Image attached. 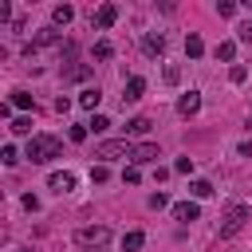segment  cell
Wrapping results in <instances>:
<instances>
[{"instance_id": "8992f818", "label": "cell", "mask_w": 252, "mask_h": 252, "mask_svg": "<svg viewBox=\"0 0 252 252\" xmlns=\"http://www.w3.org/2000/svg\"><path fill=\"white\" fill-rule=\"evenodd\" d=\"M51 43H59V32H55V24H51V28H39V32L32 35V43H28V55H32V51H39V47H51Z\"/></svg>"}, {"instance_id": "7a4b0ae2", "label": "cell", "mask_w": 252, "mask_h": 252, "mask_svg": "<svg viewBox=\"0 0 252 252\" xmlns=\"http://www.w3.org/2000/svg\"><path fill=\"white\" fill-rule=\"evenodd\" d=\"M252 217V209L248 205H232L228 213H224V220H220V240H228V236H236L240 228H244V220Z\"/></svg>"}, {"instance_id": "d6a6232c", "label": "cell", "mask_w": 252, "mask_h": 252, "mask_svg": "<svg viewBox=\"0 0 252 252\" xmlns=\"http://www.w3.org/2000/svg\"><path fill=\"white\" fill-rule=\"evenodd\" d=\"M0 158H4V165H16V161H20V158H16V146H4Z\"/></svg>"}, {"instance_id": "30bf717a", "label": "cell", "mask_w": 252, "mask_h": 252, "mask_svg": "<svg viewBox=\"0 0 252 252\" xmlns=\"http://www.w3.org/2000/svg\"><path fill=\"white\" fill-rule=\"evenodd\" d=\"M114 20H118V8L114 4H98V12H94V28H114Z\"/></svg>"}, {"instance_id": "6da1fadb", "label": "cell", "mask_w": 252, "mask_h": 252, "mask_svg": "<svg viewBox=\"0 0 252 252\" xmlns=\"http://www.w3.org/2000/svg\"><path fill=\"white\" fill-rule=\"evenodd\" d=\"M59 150H63V142H59V138H51V134H32V138H28V158H32L35 165H43V161L59 158Z\"/></svg>"}, {"instance_id": "ac0fdd59", "label": "cell", "mask_w": 252, "mask_h": 252, "mask_svg": "<svg viewBox=\"0 0 252 252\" xmlns=\"http://www.w3.org/2000/svg\"><path fill=\"white\" fill-rule=\"evenodd\" d=\"M126 134H150V118H146V114L130 118V122H126Z\"/></svg>"}, {"instance_id": "277c9868", "label": "cell", "mask_w": 252, "mask_h": 252, "mask_svg": "<svg viewBox=\"0 0 252 252\" xmlns=\"http://www.w3.org/2000/svg\"><path fill=\"white\" fill-rule=\"evenodd\" d=\"M75 240H79L83 248H102V244L110 240V228H106V224H83V228L75 232Z\"/></svg>"}, {"instance_id": "44dd1931", "label": "cell", "mask_w": 252, "mask_h": 252, "mask_svg": "<svg viewBox=\"0 0 252 252\" xmlns=\"http://www.w3.org/2000/svg\"><path fill=\"white\" fill-rule=\"evenodd\" d=\"M12 134H32V118L24 114V118H12V126H8Z\"/></svg>"}, {"instance_id": "836d02e7", "label": "cell", "mask_w": 252, "mask_h": 252, "mask_svg": "<svg viewBox=\"0 0 252 252\" xmlns=\"http://www.w3.org/2000/svg\"><path fill=\"white\" fill-rule=\"evenodd\" d=\"M24 209H28V213H35V209H39V197H32V193H24Z\"/></svg>"}, {"instance_id": "7c38bea8", "label": "cell", "mask_w": 252, "mask_h": 252, "mask_svg": "<svg viewBox=\"0 0 252 252\" xmlns=\"http://www.w3.org/2000/svg\"><path fill=\"white\" fill-rule=\"evenodd\" d=\"M47 185H51L55 193H71V189H75V173H67V169H63V173H51Z\"/></svg>"}, {"instance_id": "1f68e13d", "label": "cell", "mask_w": 252, "mask_h": 252, "mask_svg": "<svg viewBox=\"0 0 252 252\" xmlns=\"http://www.w3.org/2000/svg\"><path fill=\"white\" fill-rule=\"evenodd\" d=\"M87 134H91V126H71V142H87Z\"/></svg>"}, {"instance_id": "d6986e66", "label": "cell", "mask_w": 252, "mask_h": 252, "mask_svg": "<svg viewBox=\"0 0 252 252\" xmlns=\"http://www.w3.org/2000/svg\"><path fill=\"white\" fill-rule=\"evenodd\" d=\"M189 193H193V197L201 201V197H209V193H213V185H209L205 177H197V181H189Z\"/></svg>"}, {"instance_id": "4dcf8cb0", "label": "cell", "mask_w": 252, "mask_h": 252, "mask_svg": "<svg viewBox=\"0 0 252 252\" xmlns=\"http://www.w3.org/2000/svg\"><path fill=\"white\" fill-rule=\"evenodd\" d=\"M146 205H150V209H165V205H169V197H165V193H150V201H146Z\"/></svg>"}, {"instance_id": "5b68a950", "label": "cell", "mask_w": 252, "mask_h": 252, "mask_svg": "<svg viewBox=\"0 0 252 252\" xmlns=\"http://www.w3.org/2000/svg\"><path fill=\"white\" fill-rule=\"evenodd\" d=\"M158 158H161L158 142H138V146H134V154H130V161H134V165H146V161H158Z\"/></svg>"}, {"instance_id": "2e32d148", "label": "cell", "mask_w": 252, "mask_h": 252, "mask_svg": "<svg viewBox=\"0 0 252 252\" xmlns=\"http://www.w3.org/2000/svg\"><path fill=\"white\" fill-rule=\"evenodd\" d=\"M213 55H217L220 63H232V59H236V43H232V39H224V43H217V47H213Z\"/></svg>"}, {"instance_id": "ba28073f", "label": "cell", "mask_w": 252, "mask_h": 252, "mask_svg": "<svg viewBox=\"0 0 252 252\" xmlns=\"http://www.w3.org/2000/svg\"><path fill=\"white\" fill-rule=\"evenodd\" d=\"M169 213H173V220L189 224V220H197V217H201V205H197V201H177V205H173Z\"/></svg>"}, {"instance_id": "3957f363", "label": "cell", "mask_w": 252, "mask_h": 252, "mask_svg": "<svg viewBox=\"0 0 252 252\" xmlns=\"http://www.w3.org/2000/svg\"><path fill=\"white\" fill-rule=\"evenodd\" d=\"M130 154H134V146L126 138H114V142H98L94 146V158L98 161H114V158H130Z\"/></svg>"}, {"instance_id": "7402d4cb", "label": "cell", "mask_w": 252, "mask_h": 252, "mask_svg": "<svg viewBox=\"0 0 252 252\" xmlns=\"http://www.w3.org/2000/svg\"><path fill=\"white\" fill-rule=\"evenodd\" d=\"M106 177H110V169H106L102 161H98V165H91V185H102Z\"/></svg>"}, {"instance_id": "8fae6325", "label": "cell", "mask_w": 252, "mask_h": 252, "mask_svg": "<svg viewBox=\"0 0 252 252\" xmlns=\"http://www.w3.org/2000/svg\"><path fill=\"white\" fill-rule=\"evenodd\" d=\"M142 51H146V55H161V51H165V35H161V32H146V35H142Z\"/></svg>"}, {"instance_id": "9a60e30c", "label": "cell", "mask_w": 252, "mask_h": 252, "mask_svg": "<svg viewBox=\"0 0 252 252\" xmlns=\"http://www.w3.org/2000/svg\"><path fill=\"white\" fill-rule=\"evenodd\" d=\"M71 20H75V8H71V4H59V8L51 12V24H55V28H67Z\"/></svg>"}, {"instance_id": "ffe728a7", "label": "cell", "mask_w": 252, "mask_h": 252, "mask_svg": "<svg viewBox=\"0 0 252 252\" xmlns=\"http://www.w3.org/2000/svg\"><path fill=\"white\" fill-rule=\"evenodd\" d=\"M110 55H114V43L110 39H98L94 43V59H110Z\"/></svg>"}, {"instance_id": "e0dca14e", "label": "cell", "mask_w": 252, "mask_h": 252, "mask_svg": "<svg viewBox=\"0 0 252 252\" xmlns=\"http://www.w3.org/2000/svg\"><path fill=\"white\" fill-rule=\"evenodd\" d=\"M142 244H146V236H142V232H138V228H134V232H126V236H122V252H138V248H142Z\"/></svg>"}, {"instance_id": "f1b7e54d", "label": "cell", "mask_w": 252, "mask_h": 252, "mask_svg": "<svg viewBox=\"0 0 252 252\" xmlns=\"http://www.w3.org/2000/svg\"><path fill=\"white\" fill-rule=\"evenodd\" d=\"M236 4H240V0H217V12H220V16L228 20V16L236 12Z\"/></svg>"}, {"instance_id": "52a82bcc", "label": "cell", "mask_w": 252, "mask_h": 252, "mask_svg": "<svg viewBox=\"0 0 252 252\" xmlns=\"http://www.w3.org/2000/svg\"><path fill=\"white\" fill-rule=\"evenodd\" d=\"M197 110H201V91H185V94L177 98V114H181V118H193Z\"/></svg>"}, {"instance_id": "4316f807", "label": "cell", "mask_w": 252, "mask_h": 252, "mask_svg": "<svg viewBox=\"0 0 252 252\" xmlns=\"http://www.w3.org/2000/svg\"><path fill=\"white\" fill-rule=\"evenodd\" d=\"M87 126H91L94 134H102V130H110V118H106V114H94V118H91Z\"/></svg>"}, {"instance_id": "e575fe53", "label": "cell", "mask_w": 252, "mask_h": 252, "mask_svg": "<svg viewBox=\"0 0 252 252\" xmlns=\"http://www.w3.org/2000/svg\"><path fill=\"white\" fill-rule=\"evenodd\" d=\"M158 8H161L165 16H173V12H177V0H158Z\"/></svg>"}, {"instance_id": "9c48e42d", "label": "cell", "mask_w": 252, "mask_h": 252, "mask_svg": "<svg viewBox=\"0 0 252 252\" xmlns=\"http://www.w3.org/2000/svg\"><path fill=\"white\" fill-rule=\"evenodd\" d=\"M142 94H146V79H142V75H130L126 87H122V102H138Z\"/></svg>"}, {"instance_id": "484cf974", "label": "cell", "mask_w": 252, "mask_h": 252, "mask_svg": "<svg viewBox=\"0 0 252 252\" xmlns=\"http://www.w3.org/2000/svg\"><path fill=\"white\" fill-rule=\"evenodd\" d=\"M12 106L28 110V106H32V94H28V91H12Z\"/></svg>"}, {"instance_id": "5bb4252c", "label": "cell", "mask_w": 252, "mask_h": 252, "mask_svg": "<svg viewBox=\"0 0 252 252\" xmlns=\"http://www.w3.org/2000/svg\"><path fill=\"white\" fill-rule=\"evenodd\" d=\"M185 55H189V59H201V55H205V39H201L197 32L185 35Z\"/></svg>"}, {"instance_id": "603a6c76", "label": "cell", "mask_w": 252, "mask_h": 252, "mask_svg": "<svg viewBox=\"0 0 252 252\" xmlns=\"http://www.w3.org/2000/svg\"><path fill=\"white\" fill-rule=\"evenodd\" d=\"M122 181H126V185H138V181H142V169H138V165L130 161V165L122 169Z\"/></svg>"}, {"instance_id": "83f0119b", "label": "cell", "mask_w": 252, "mask_h": 252, "mask_svg": "<svg viewBox=\"0 0 252 252\" xmlns=\"http://www.w3.org/2000/svg\"><path fill=\"white\" fill-rule=\"evenodd\" d=\"M236 39H240V43H252V20L236 24Z\"/></svg>"}, {"instance_id": "f546056e", "label": "cell", "mask_w": 252, "mask_h": 252, "mask_svg": "<svg viewBox=\"0 0 252 252\" xmlns=\"http://www.w3.org/2000/svg\"><path fill=\"white\" fill-rule=\"evenodd\" d=\"M173 173H193V158H177L173 161Z\"/></svg>"}, {"instance_id": "8d00e7d4", "label": "cell", "mask_w": 252, "mask_h": 252, "mask_svg": "<svg viewBox=\"0 0 252 252\" xmlns=\"http://www.w3.org/2000/svg\"><path fill=\"white\" fill-rule=\"evenodd\" d=\"M248 130H252V118H248Z\"/></svg>"}, {"instance_id": "cb8c5ba5", "label": "cell", "mask_w": 252, "mask_h": 252, "mask_svg": "<svg viewBox=\"0 0 252 252\" xmlns=\"http://www.w3.org/2000/svg\"><path fill=\"white\" fill-rule=\"evenodd\" d=\"M161 75H165V83H169V87H177V83H181V67H177V63H169Z\"/></svg>"}, {"instance_id": "4fadbf2b", "label": "cell", "mask_w": 252, "mask_h": 252, "mask_svg": "<svg viewBox=\"0 0 252 252\" xmlns=\"http://www.w3.org/2000/svg\"><path fill=\"white\" fill-rule=\"evenodd\" d=\"M98 102H102V91H98V87L79 91V106H83V110H98Z\"/></svg>"}, {"instance_id": "d590c367", "label": "cell", "mask_w": 252, "mask_h": 252, "mask_svg": "<svg viewBox=\"0 0 252 252\" xmlns=\"http://www.w3.org/2000/svg\"><path fill=\"white\" fill-rule=\"evenodd\" d=\"M240 4H244V8H248V12H252V0H240Z\"/></svg>"}, {"instance_id": "d4e9b609", "label": "cell", "mask_w": 252, "mask_h": 252, "mask_svg": "<svg viewBox=\"0 0 252 252\" xmlns=\"http://www.w3.org/2000/svg\"><path fill=\"white\" fill-rule=\"evenodd\" d=\"M228 79H232V83H244V79H248V67H244V63H232V67H228Z\"/></svg>"}]
</instances>
